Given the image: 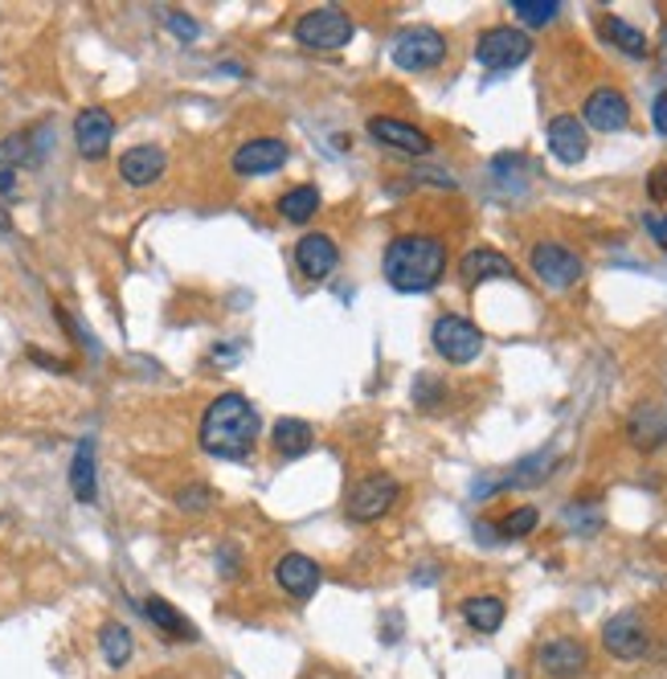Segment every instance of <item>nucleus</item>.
<instances>
[{
  "label": "nucleus",
  "instance_id": "4468645a",
  "mask_svg": "<svg viewBox=\"0 0 667 679\" xmlns=\"http://www.w3.org/2000/svg\"><path fill=\"white\" fill-rule=\"evenodd\" d=\"M275 581L287 598L307 602V598H316L324 573H319V565L311 561V557H304V552H283L275 561Z\"/></svg>",
  "mask_w": 667,
  "mask_h": 679
},
{
  "label": "nucleus",
  "instance_id": "1a4fd4ad",
  "mask_svg": "<svg viewBox=\"0 0 667 679\" xmlns=\"http://www.w3.org/2000/svg\"><path fill=\"white\" fill-rule=\"evenodd\" d=\"M602 647L614 655V659H623V664H638L647 650H652V635H647V626L638 614H614L606 618L602 626Z\"/></svg>",
  "mask_w": 667,
  "mask_h": 679
},
{
  "label": "nucleus",
  "instance_id": "4c0bfd02",
  "mask_svg": "<svg viewBox=\"0 0 667 679\" xmlns=\"http://www.w3.org/2000/svg\"><path fill=\"white\" fill-rule=\"evenodd\" d=\"M0 233H13V217H9L4 205H0Z\"/></svg>",
  "mask_w": 667,
  "mask_h": 679
},
{
  "label": "nucleus",
  "instance_id": "58836bf2",
  "mask_svg": "<svg viewBox=\"0 0 667 679\" xmlns=\"http://www.w3.org/2000/svg\"><path fill=\"white\" fill-rule=\"evenodd\" d=\"M319 679H336V676H319Z\"/></svg>",
  "mask_w": 667,
  "mask_h": 679
},
{
  "label": "nucleus",
  "instance_id": "2f4dec72",
  "mask_svg": "<svg viewBox=\"0 0 667 679\" xmlns=\"http://www.w3.org/2000/svg\"><path fill=\"white\" fill-rule=\"evenodd\" d=\"M176 504L185 507V512H205V507L214 504V492H209V488H205V483H189V488H185V492L176 495Z\"/></svg>",
  "mask_w": 667,
  "mask_h": 679
},
{
  "label": "nucleus",
  "instance_id": "a211bd4d",
  "mask_svg": "<svg viewBox=\"0 0 667 679\" xmlns=\"http://www.w3.org/2000/svg\"><path fill=\"white\" fill-rule=\"evenodd\" d=\"M164 168H168V156H164V147H156V144H135L119 156V176H123L131 188L156 185L160 176H164Z\"/></svg>",
  "mask_w": 667,
  "mask_h": 679
},
{
  "label": "nucleus",
  "instance_id": "c9c22d12",
  "mask_svg": "<svg viewBox=\"0 0 667 679\" xmlns=\"http://www.w3.org/2000/svg\"><path fill=\"white\" fill-rule=\"evenodd\" d=\"M652 123H655V131H659V135L667 140V90H664V95H655V102H652Z\"/></svg>",
  "mask_w": 667,
  "mask_h": 679
},
{
  "label": "nucleus",
  "instance_id": "20e7f679",
  "mask_svg": "<svg viewBox=\"0 0 667 679\" xmlns=\"http://www.w3.org/2000/svg\"><path fill=\"white\" fill-rule=\"evenodd\" d=\"M291 33H295V42L307 45V50H340V45L352 42L357 25H352V17L345 13V9L328 4V9H311V13L299 17Z\"/></svg>",
  "mask_w": 667,
  "mask_h": 679
},
{
  "label": "nucleus",
  "instance_id": "4be33fe9",
  "mask_svg": "<svg viewBox=\"0 0 667 679\" xmlns=\"http://www.w3.org/2000/svg\"><path fill=\"white\" fill-rule=\"evenodd\" d=\"M504 602L500 598H492V593H475V598H467L463 602V618L471 631H479V635H495L500 626H504Z\"/></svg>",
  "mask_w": 667,
  "mask_h": 679
},
{
  "label": "nucleus",
  "instance_id": "c756f323",
  "mask_svg": "<svg viewBox=\"0 0 667 679\" xmlns=\"http://www.w3.org/2000/svg\"><path fill=\"white\" fill-rule=\"evenodd\" d=\"M512 9H516V17H521L524 25H549L553 17L561 13L557 0H512Z\"/></svg>",
  "mask_w": 667,
  "mask_h": 679
},
{
  "label": "nucleus",
  "instance_id": "39448f33",
  "mask_svg": "<svg viewBox=\"0 0 667 679\" xmlns=\"http://www.w3.org/2000/svg\"><path fill=\"white\" fill-rule=\"evenodd\" d=\"M528 266H533L537 283H545L549 291H569L573 283H581V275H586L581 254L561 247V242H537L533 254H528Z\"/></svg>",
  "mask_w": 667,
  "mask_h": 679
},
{
  "label": "nucleus",
  "instance_id": "9d476101",
  "mask_svg": "<svg viewBox=\"0 0 667 679\" xmlns=\"http://www.w3.org/2000/svg\"><path fill=\"white\" fill-rule=\"evenodd\" d=\"M111 140H116V119H111L107 107H83L74 116V147H78V156L102 160L111 152Z\"/></svg>",
  "mask_w": 667,
  "mask_h": 679
},
{
  "label": "nucleus",
  "instance_id": "dca6fc26",
  "mask_svg": "<svg viewBox=\"0 0 667 679\" xmlns=\"http://www.w3.org/2000/svg\"><path fill=\"white\" fill-rule=\"evenodd\" d=\"M626 442L643 455H652L667 442V405L659 402H643L631 409V418H626Z\"/></svg>",
  "mask_w": 667,
  "mask_h": 679
},
{
  "label": "nucleus",
  "instance_id": "aec40b11",
  "mask_svg": "<svg viewBox=\"0 0 667 679\" xmlns=\"http://www.w3.org/2000/svg\"><path fill=\"white\" fill-rule=\"evenodd\" d=\"M516 275V266L512 259H504L500 250H471L463 254L459 262V278H463L467 287H479V283H488V278H512Z\"/></svg>",
  "mask_w": 667,
  "mask_h": 679
},
{
  "label": "nucleus",
  "instance_id": "e433bc0d",
  "mask_svg": "<svg viewBox=\"0 0 667 679\" xmlns=\"http://www.w3.org/2000/svg\"><path fill=\"white\" fill-rule=\"evenodd\" d=\"M17 188V173L13 168H0V193H13Z\"/></svg>",
  "mask_w": 667,
  "mask_h": 679
},
{
  "label": "nucleus",
  "instance_id": "2eb2a0df",
  "mask_svg": "<svg viewBox=\"0 0 667 679\" xmlns=\"http://www.w3.org/2000/svg\"><path fill=\"white\" fill-rule=\"evenodd\" d=\"M369 135H373L378 144L393 147V152H406V156H426V152L435 147V140H430L426 131L406 123V119H393V116L369 119Z\"/></svg>",
  "mask_w": 667,
  "mask_h": 679
},
{
  "label": "nucleus",
  "instance_id": "f03ea898",
  "mask_svg": "<svg viewBox=\"0 0 667 679\" xmlns=\"http://www.w3.org/2000/svg\"><path fill=\"white\" fill-rule=\"evenodd\" d=\"M381 271H385L393 291L422 295V291L438 287V278L447 275V247L430 233H402L385 250Z\"/></svg>",
  "mask_w": 667,
  "mask_h": 679
},
{
  "label": "nucleus",
  "instance_id": "f257e3e1",
  "mask_svg": "<svg viewBox=\"0 0 667 679\" xmlns=\"http://www.w3.org/2000/svg\"><path fill=\"white\" fill-rule=\"evenodd\" d=\"M259 409L242 393H221L205 405L197 438H201L205 455L226 459V463H242V459H250V450L259 447Z\"/></svg>",
  "mask_w": 667,
  "mask_h": 679
},
{
  "label": "nucleus",
  "instance_id": "a878e982",
  "mask_svg": "<svg viewBox=\"0 0 667 679\" xmlns=\"http://www.w3.org/2000/svg\"><path fill=\"white\" fill-rule=\"evenodd\" d=\"M598 33H602L614 50L631 54V58H647V37H643L631 21H623V17H602V21H598Z\"/></svg>",
  "mask_w": 667,
  "mask_h": 679
},
{
  "label": "nucleus",
  "instance_id": "5701e85b",
  "mask_svg": "<svg viewBox=\"0 0 667 679\" xmlns=\"http://www.w3.org/2000/svg\"><path fill=\"white\" fill-rule=\"evenodd\" d=\"M311 426H307L304 418H278L275 430H271V442H275V450L283 455V459H299V455H307L311 450Z\"/></svg>",
  "mask_w": 667,
  "mask_h": 679
},
{
  "label": "nucleus",
  "instance_id": "9b49d317",
  "mask_svg": "<svg viewBox=\"0 0 667 679\" xmlns=\"http://www.w3.org/2000/svg\"><path fill=\"white\" fill-rule=\"evenodd\" d=\"M537 664L549 679H578V676H586V667H590V650H586L581 638L561 635V638H549V643L537 650Z\"/></svg>",
  "mask_w": 667,
  "mask_h": 679
},
{
  "label": "nucleus",
  "instance_id": "412c9836",
  "mask_svg": "<svg viewBox=\"0 0 667 679\" xmlns=\"http://www.w3.org/2000/svg\"><path fill=\"white\" fill-rule=\"evenodd\" d=\"M70 492H74L78 504H95V500H99V479H95V442H90V438H83L78 450H74Z\"/></svg>",
  "mask_w": 667,
  "mask_h": 679
},
{
  "label": "nucleus",
  "instance_id": "bb28decb",
  "mask_svg": "<svg viewBox=\"0 0 667 679\" xmlns=\"http://www.w3.org/2000/svg\"><path fill=\"white\" fill-rule=\"evenodd\" d=\"M99 650H102V659H107L111 667H128L131 650H135L131 631L123 626V622H107V626L99 631Z\"/></svg>",
  "mask_w": 667,
  "mask_h": 679
},
{
  "label": "nucleus",
  "instance_id": "72a5a7b5",
  "mask_svg": "<svg viewBox=\"0 0 667 679\" xmlns=\"http://www.w3.org/2000/svg\"><path fill=\"white\" fill-rule=\"evenodd\" d=\"M643 230L652 233L655 247L667 250V213H655V209H652V213H643Z\"/></svg>",
  "mask_w": 667,
  "mask_h": 679
},
{
  "label": "nucleus",
  "instance_id": "393cba45",
  "mask_svg": "<svg viewBox=\"0 0 667 679\" xmlns=\"http://www.w3.org/2000/svg\"><path fill=\"white\" fill-rule=\"evenodd\" d=\"M319 209V188L316 185H295L278 197V217L291 226H307Z\"/></svg>",
  "mask_w": 667,
  "mask_h": 679
},
{
  "label": "nucleus",
  "instance_id": "b1692460",
  "mask_svg": "<svg viewBox=\"0 0 667 679\" xmlns=\"http://www.w3.org/2000/svg\"><path fill=\"white\" fill-rule=\"evenodd\" d=\"M144 614H147V622H152L156 631H164L168 638H197V626H193L173 602H164V598H147Z\"/></svg>",
  "mask_w": 667,
  "mask_h": 679
},
{
  "label": "nucleus",
  "instance_id": "7ed1b4c3",
  "mask_svg": "<svg viewBox=\"0 0 667 679\" xmlns=\"http://www.w3.org/2000/svg\"><path fill=\"white\" fill-rule=\"evenodd\" d=\"M533 54V37L516 25H495V30L479 33L475 42V58L483 70H495V74H509L516 70L521 62H528Z\"/></svg>",
  "mask_w": 667,
  "mask_h": 679
},
{
  "label": "nucleus",
  "instance_id": "c85d7f7f",
  "mask_svg": "<svg viewBox=\"0 0 667 679\" xmlns=\"http://www.w3.org/2000/svg\"><path fill=\"white\" fill-rule=\"evenodd\" d=\"M540 524V512L533 504H524V507H516V512H509L504 521H500V536L504 540H524V536L533 533Z\"/></svg>",
  "mask_w": 667,
  "mask_h": 679
},
{
  "label": "nucleus",
  "instance_id": "cd10ccee",
  "mask_svg": "<svg viewBox=\"0 0 667 679\" xmlns=\"http://www.w3.org/2000/svg\"><path fill=\"white\" fill-rule=\"evenodd\" d=\"M33 160H37L33 135H9V140H0V168H21V164H33Z\"/></svg>",
  "mask_w": 667,
  "mask_h": 679
},
{
  "label": "nucleus",
  "instance_id": "473e14b6",
  "mask_svg": "<svg viewBox=\"0 0 667 679\" xmlns=\"http://www.w3.org/2000/svg\"><path fill=\"white\" fill-rule=\"evenodd\" d=\"M168 30H173L181 42H197V37H201V25L185 13H168Z\"/></svg>",
  "mask_w": 667,
  "mask_h": 679
},
{
  "label": "nucleus",
  "instance_id": "6e6552de",
  "mask_svg": "<svg viewBox=\"0 0 667 679\" xmlns=\"http://www.w3.org/2000/svg\"><path fill=\"white\" fill-rule=\"evenodd\" d=\"M447 58V37L438 30H426V25H414V30L397 33L393 42V66L397 70H435Z\"/></svg>",
  "mask_w": 667,
  "mask_h": 679
},
{
  "label": "nucleus",
  "instance_id": "f3484780",
  "mask_svg": "<svg viewBox=\"0 0 667 679\" xmlns=\"http://www.w3.org/2000/svg\"><path fill=\"white\" fill-rule=\"evenodd\" d=\"M295 266H299V275L304 278L324 283V278L340 266V250H336V242L328 233H304V238L295 242Z\"/></svg>",
  "mask_w": 667,
  "mask_h": 679
},
{
  "label": "nucleus",
  "instance_id": "0eeeda50",
  "mask_svg": "<svg viewBox=\"0 0 667 679\" xmlns=\"http://www.w3.org/2000/svg\"><path fill=\"white\" fill-rule=\"evenodd\" d=\"M397 495H402V483L393 475H364L361 483H352L349 500H345V516L357 524H373L381 521L393 504H397Z\"/></svg>",
  "mask_w": 667,
  "mask_h": 679
},
{
  "label": "nucleus",
  "instance_id": "6ab92c4d",
  "mask_svg": "<svg viewBox=\"0 0 667 679\" xmlns=\"http://www.w3.org/2000/svg\"><path fill=\"white\" fill-rule=\"evenodd\" d=\"M549 152L561 164H581L590 152V131L578 116H553L549 119Z\"/></svg>",
  "mask_w": 667,
  "mask_h": 679
},
{
  "label": "nucleus",
  "instance_id": "7c9ffc66",
  "mask_svg": "<svg viewBox=\"0 0 667 679\" xmlns=\"http://www.w3.org/2000/svg\"><path fill=\"white\" fill-rule=\"evenodd\" d=\"M447 393V385L438 381V376H418L414 381V402L422 405V409H430V405H438V397Z\"/></svg>",
  "mask_w": 667,
  "mask_h": 679
},
{
  "label": "nucleus",
  "instance_id": "423d86ee",
  "mask_svg": "<svg viewBox=\"0 0 667 679\" xmlns=\"http://www.w3.org/2000/svg\"><path fill=\"white\" fill-rule=\"evenodd\" d=\"M430 344L447 364H471L483 352V332L467 316H438L435 332H430Z\"/></svg>",
  "mask_w": 667,
  "mask_h": 679
},
{
  "label": "nucleus",
  "instance_id": "f8f14e48",
  "mask_svg": "<svg viewBox=\"0 0 667 679\" xmlns=\"http://www.w3.org/2000/svg\"><path fill=\"white\" fill-rule=\"evenodd\" d=\"M287 156H291V147L283 144V140L262 135V140H247V144L233 152L230 168L238 176H271L287 164Z\"/></svg>",
  "mask_w": 667,
  "mask_h": 679
},
{
  "label": "nucleus",
  "instance_id": "f704fd0d",
  "mask_svg": "<svg viewBox=\"0 0 667 679\" xmlns=\"http://www.w3.org/2000/svg\"><path fill=\"white\" fill-rule=\"evenodd\" d=\"M647 197H652V201H667V164H659V168L647 176Z\"/></svg>",
  "mask_w": 667,
  "mask_h": 679
},
{
  "label": "nucleus",
  "instance_id": "ddd939ff",
  "mask_svg": "<svg viewBox=\"0 0 667 679\" xmlns=\"http://www.w3.org/2000/svg\"><path fill=\"white\" fill-rule=\"evenodd\" d=\"M581 123L594 131H623L631 123V102L623 90L598 87L590 90V99L581 102Z\"/></svg>",
  "mask_w": 667,
  "mask_h": 679
}]
</instances>
